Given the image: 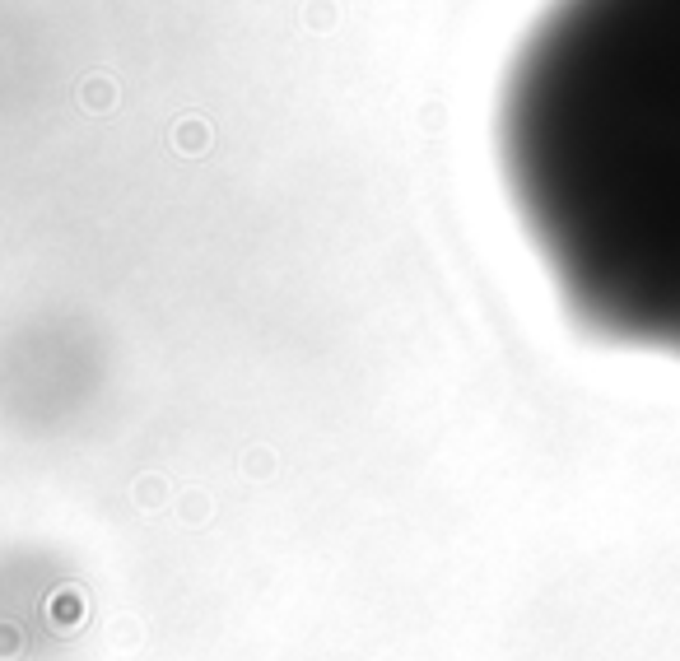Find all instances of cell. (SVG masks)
<instances>
[{
	"mask_svg": "<svg viewBox=\"0 0 680 661\" xmlns=\"http://www.w3.org/2000/svg\"><path fill=\"white\" fill-rule=\"evenodd\" d=\"M499 163L573 322L680 364V0H550L504 80Z\"/></svg>",
	"mask_w": 680,
	"mask_h": 661,
	"instance_id": "1",
	"label": "cell"
}]
</instances>
